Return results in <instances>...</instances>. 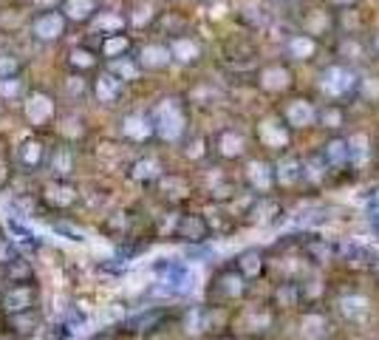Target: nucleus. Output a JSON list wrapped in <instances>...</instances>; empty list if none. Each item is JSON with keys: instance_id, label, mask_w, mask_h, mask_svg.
<instances>
[{"instance_id": "9b49d317", "label": "nucleus", "mask_w": 379, "mask_h": 340, "mask_svg": "<svg viewBox=\"0 0 379 340\" xmlns=\"http://www.w3.org/2000/svg\"><path fill=\"white\" fill-rule=\"evenodd\" d=\"M77 187L68 182V179H54L48 187H45V199H48V204H54V207H71L74 202H77Z\"/></svg>"}, {"instance_id": "20e7f679", "label": "nucleus", "mask_w": 379, "mask_h": 340, "mask_svg": "<svg viewBox=\"0 0 379 340\" xmlns=\"http://www.w3.org/2000/svg\"><path fill=\"white\" fill-rule=\"evenodd\" d=\"M14 162H17L26 173H34V170H40V168L48 162V148L43 145L40 136H26V139L17 145V150H14Z\"/></svg>"}, {"instance_id": "7c9ffc66", "label": "nucleus", "mask_w": 379, "mask_h": 340, "mask_svg": "<svg viewBox=\"0 0 379 340\" xmlns=\"http://www.w3.org/2000/svg\"><path fill=\"white\" fill-rule=\"evenodd\" d=\"M20 71H23V62H20V57H17V54H9V51H3V54H0V79L20 77Z\"/></svg>"}, {"instance_id": "9d476101", "label": "nucleus", "mask_w": 379, "mask_h": 340, "mask_svg": "<svg viewBox=\"0 0 379 340\" xmlns=\"http://www.w3.org/2000/svg\"><path fill=\"white\" fill-rule=\"evenodd\" d=\"M60 11L65 14L68 23H94V17L102 9H99V0H62Z\"/></svg>"}, {"instance_id": "f3484780", "label": "nucleus", "mask_w": 379, "mask_h": 340, "mask_svg": "<svg viewBox=\"0 0 379 340\" xmlns=\"http://www.w3.org/2000/svg\"><path fill=\"white\" fill-rule=\"evenodd\" d=\"M340 312L348 318V321H366L368 315H371V304H368V298H363V295H346V298H340Z\"/></svg>"}, {"instance_id": "39448f33", "label": "nucleus", "mask_w": 379, "mask_h": 340, "mask_svg": "<svg viewBox=\"0 0 379 340\" xmlns=\"http://www.w3.org/2000/svg\"><path fill=\"white\" fill-rule=\"evenodd\" d=\"M125 94V82L119 77H114L111 71H99L94 79H91V97L99 102V105H116Z\"/></svg>"}, {"instance_id": "423d86ee", "label": "nucleus", "mask_w": 379, "mask_h": 340, "mask_svg": "<svg viewBox=\"0 0 379 340\" xmlns=\"http://www.w3.org/2000/svg\"><path fill=\"white\" fill-rule=\"evenodd\" d=\"M119 133L128 142H148L156 136V125L150 114H125L119 119Z\"/></svg>"}, {"instance_id": "2eb2a0df", "label": "nucleus", "mask_w": 379, "mask_h": 340, "mask_svg": "<svg viewBox=\"0 0 379 340\" xmlns=\"http://www.w3.org/2000/svg\"><path fill=\"white\" fill-rule=\"evenodd\" d=\"M351 85H354V77L346 68H329L323 74V91L331 94V97H340V94L351 91Z\"/></svg>"}, {"instance_id": "1a4fd4ad", "label": "nucleus", "mask_w": 379, "mask_h": 340, "mask_svg": "<svg viewBox=\"0 0 379 340\" xmlns=\"http://www.w3.org/2000/svg\"><path fill=\"white\" fill-rule=\"evenodd\" d=\"M48 170L54 173V179H68L74 173V165H77V156H74V148L65 142V145H54L48 150Z\"/></svg>"}, {"instance_id": "2f4dec72", "label": "nucleus", "mask_w": 379, "mask_h": 340, "mask_svg": "<svg viewBox=\"0 0 379 340\" xmlns=\"http://www.w3.org/2000/svg\"><path fill=\"white\" fill-rule=\"evenodd\" d=\"M300 176H303V173L297 170V162H295V159L280 162V165H278V173H275V179H278L280 185H295Z\"/></svg>"}, {"instance_id": "aec40b11", "label": "nucleus", "mask_w": 379, "mask_h": 340, "mask_svg": "<svg viewBox=\"0 0 379 340\" xmlns=\"http://www.w3.org/2000/svg\"><path fill=\"white\" fill-rule=\"evenodd\" d=\"M312 119H314V111H312V105L306 99H295V102L286 105V122L289 125L306 128V125H312Z\"/></svg>"}, {"instance_id": "c9c22d12", "label": "nucleus", "mask_w": 379, "mask_h": 340, "mask_svg": "<svg viewBox=\"0 0 379 340\" xmlns=\"http://www.w3.org/2000/svg\"><path fill=\"white\" fill-rule=\"evenodd\" d=\"M131 20H133V26L150 23V20H153V6H150V3H139V6H136V14H133Z\"/></svg>"}, {"instance_id": "4c0bfd02", "label": "nucleus", "mask_w": 379, "mask_h": 340, "mask_svg": "<svg viewBox=\"0 0 379 340\" xmlns=\"http://www.w3.org/2000/svg\"><path fill=\"white\" fill-rule=\"evenodd\" d=\"M326 156H329V162H331V165H343V162H346V156H348V150L343 148V142H331V145H329V150H326Z\"/></svg>"}, {"instance_id": "4be33fe9", "label": "nucleus", "mask_w": 379, "mask_h": 340, "mask_svg": "<svg viewBox=\"0 0 379 340\" xmlns=\"http://www.w3.org/2000/svg\"><path fill=\"white\" fill-rule=\"evenodd\" d=\"M3 304H6V312L20 315V312H26L31 307V290L28 287H11L6 292V298H3Z\"/></svg>"}, {"instance_id": "f03ea898", "label": "nucleus", "mask_w": 379, "mask_h": 340, "mask_svg": "<svg viewBox=\"0 0 379 340\" xmlns=\"http://www.w3.org/2000/svg\"><path fill=\"white\" fill-rule=\"evenodd\" d=\"M68 28V20L60 9H45V11H37L28 23V34L37 40V43H57L62 40Z\"/></svg>"}, {"instance_id": "58836bf2", "label": "nucleus", "mask_w": 379, "mask_h": 340, "mask_svg": "<svg viewBox=\"0 0 379 340\" xmlns=\"http://www.w3.org/2000/svg\"><path fill=\"white\" fill-rule=\"evenodd\" d=\"M371 230H374V236L379 238V204L371 210Z\"/></svg>"}, {"instance_id": "4468645a", "label": "nucleus", "mask_w": 379, "mask_h": 340, "mask_svg": "<svg viewBox=\"0 0 379 340\" xmlns=\"http://www.w3.org/2000/svg\"><path fill=\"white\" fill-rule=\"evenodd\" d=\"M131 48H133V43H131V37L122 31V34H111V37H102V43H99V54H102V60H119V57H128L131 54Z\"/></svg>"}, {"instance_id": "0eeeda50", "label": "nucleus", "mask_w": 379, "mask_h": 340, "mask_svg": "<svg viewBox=\"0 0 379 340\" xmlns=\"http://www.w3.org/2000/svg\"><path fill=\"white\" fill-rule=\"evenodd\" d=\"M65 62H68L71 74H79V77H82V74L97 71L99 62H102V57H99V51L91 48V45H74V48H68Z\"/></svg>"}, {"instance_id": "f257e3e1", "label": "nucleus", "mask_w": 379, "mask_h": 340, "mask_svg": "<svg viewBox=\"0 0 379 340\" xmlns=\"http://www.w3.org/2000/svg\"><path fill=\"white\" fill-rule=\"evenodd\" d=\"M150 116H153V125H156V136H162L165 142H176L187 131V111L173 97L170 99H162Z\"/></svg>"}, {"instance_id": "6e6552de", "label": "nucleus", "mask_w": 379, "mask_h": 340, "mask_svg": "<svg viewBox=\"0 0 379 340\" xmlns=\"http://www.w3.org/2000/svg\"><path fill=\"white\" fill-rule=\"evenodd\" d=\"M139 65H142V71H165L170 62H173V57H170V48L165 45V43H145L142 48H139Z\"/></svg>"}, {"instance_id": "c85d7f7f", "label": "nucleus", "mask_w": 379, "mask_h": 340, "mask_svg": "<svg viewBox=\"0 0 379 340\" xmlns=\"http://www.w3.org/2000/svg\"><path fill=\"white\" fill-rule=\"evenodd\" d=\"M303 335L309 340L323 338V335H326V315H320V312L306 315V318H303Z\"/></svg>"}, {"instance_id": "7ed1b4c3", "label": "nucleus", "mask_w": 379, "mask_h": 340, "mask_svg": "<svg viewBox=\"0 0 379 340\" xmlns=\"http://www.w3.org/2000/svg\"><path fill=\"white\" fill-rule=\"evenodd\" d=\"M23 116H26V122H28L31 128H45V125L57 116V102H54V97L45 94V91H40V88L28 91L26 99H23Z\"/></svg>"}, {"instance_id": "412c9836", "label": "nucleus", "mask_w": 379, "mask_h": 340, "mask_svg": "<svg viewBox=\"0 0 379 340\" xmlns=\"http://www.w3.org/2000/svg\"><path fill=\"white\" fill-rule=\"evenodd\" d=\"M260 142L263 145H269V148H283L286 142H289V136H286V125H280V122H275V119H266V122H260Z\"/></svg>"}, {"instance_id": "bb28decb", "label": "nucleus", "mask_w": 379, "mask_h": 340, "mask_svg": "<svg viewBox=\"0 0 379 340\" xmlns=\"http://www.w3.org/2000/svg\"><path fill=\"white\" fill-rule=\"evenodd\" d=\"M238 270H241V275H246V278L260 275V270H263V256H260L258 250H246V253L238 258Z\"/></svg>"}, {"instance_id": "f8f14e48", "label": "nucleus", "mask_w": 379, "mask_h": 340, "mask_svg": "<svg viewBox=\"0 0 379 340\" xmlns=\"http://www.w3.org/2000/svg\"><path fill=\"white\" fill-rule=\"evenodd\" d=\"M167 48H170V57L182 65H190L201 57V45L192 40V37H170L167 40Z\"/></svg>"}, {"instance_id": "e433bc0d", "label": "nucleus", "mask_w": 379, "mask_h": 340, "mask_svg": "<svg viewBox=\"0 0 379 340\" xmlns=\"http://www.w3.org/2000/svg\"><path fill=\"white\" fill-rule=\"evenodd\" d=\"M68 91L77 94V97H85V94H91V85H88L79 74H71V77H68Z\"/></svg>"}, {"instance_id": "f704fd0d", "label": "nucleus", "mask_w": 379, "mask_h": 340, "mask_svg": "<svg viewBox=\"0 0 379 340\" xmlns=\"http://www.w3.org/2000/svg\"><path fill=\"white\" fill-rule=\"evenodd\" d=\"M243 324H246L249 329H263V327L272 324V318H269V312H263V309H252V312H246Z\"/></svg>"}, {"instance_id": "cd10ccee", "label": "nucleus", "mask_w": 379, "mask_h": 340, "mask_svg": "<svg viewBox=\"0 0 379 340\" xmlns=\"http://www.w3.org/2000/svg\"><path fill=\"white\" fill-rule=\"evenodd\" d=\"M314 40L309 37V34H297V37H292L289 40V54L295 57V60H306V57H312L314 54Z\"/></svg>"}, {"instance_id": "a211bd4d", "label": "nucleus", "mask_w": 379, "mask_h": 340, "mask_svg": "<svg viewBox=\"0 0 379 340\" xmlns=\"http://www.w3.org/2000/svg\"><path fill=\"white\" fill-rule=\"evenodd\" d=\"M131 179L136 182H153V179H162V162L156 156H145V159H136L131 165Z\"/></svg>"}, {"instance_id": "393cba45", "label": "nucleus", "mask_w": 379, "mask_h": 340, "mask_svg": "<svg viewBox=\"0 0 379 340\" xmlns=\"http://www.w3.org/2000/svg\"><path fill=\"white\" fill-rule=\"evenodd\" d=\"M260 85H263L266 91H280V88L289 85V71L280 68V65H269V68H263V74H260Z\"/></svg>"}, {"instance_id": "ddd939ff", "label": "nucleus", "mask_w": 379, "mask_h": 340, "mask_svg": "<svg viewBox=\"0 0 379 340\" xmlns=\"http://www.w3.org/2000/svg\"><path fill=\"white\" fill-rule=\"evenodd\" d=\"M125 26H128V17H125L122 11H99V14L94 17V23H91V28H94L97 34H102V37L122 34Z\"/></svg>"}, {"instance_id": "ea45409f", "label": "nucleus", "mask_w": 379, "mask_h": 340, "mask_svg": "<svg viewBox=\"0 0 379 340\" xmlns=\"http://www.w3.org/2000/svg\"><path fill=\"white\" fill-rule=\"evenodd\" d=\"M377 48H379V37H377Z\"/></svg>"}, {"instance_id": "72a5a7b5", "label": "nucleus", "mask_w": 379, "mask_h": 340, "mask_svg": "<svg viewBox=\"0 0 379 340\" xmlns=\"http://www.w3.org/2000/svg\"><path fill=\"white\" fill-rule=\"evenodd\" d=\"M221 284H224V292H226L229 298H238V295H243V275L226 273V275L221 278Z\"/></svg>"}, {"instance_id": "b1692460", "label": "nucleus", "mask_w": 379, "mask_h": 340, "mask_svg": "<svg viewBox=\"0 0 379 340\" xmlns=\"http://www.w3.org/2000/svg\"><path fill=\"white\" fill-rule=\"evenodd\" d=\"M57 133H60V136H65L68 142H74V139H82V136H85L82 116H77V114H65V116L60 119V125H57Z\"/></svg>"}, {"instance_id": "a878e982", "label": "nucleus", "mask_w": 379, "mask_h": 340, "mask_svg": "<svg viewBox=\"0 0 379 340\" xmlns=\"http://www.w3.org/2000/svg\"><path fill=\"white\" fill-rule=\"evenodd\" d=\"M218 150H221V156H226V159L241 156V153H243V136L235 133V131H224V133L218 136Z\"/></svg>"}, {"instance_id": "6ab92c4d", "label": "nucleus", "mask_w": 379, "mask_h": 340, "mask_svg": "<svg viewBox=\"0 0 379 340\" xmlns=\"http://www.w3.org/2000/svg\"><path fill=\"white\" fill-rule=\"evenodd\" d=\"M246 179H249V185H252L255 190L266 193V190L275 185V170H272V165H266V162H252L249 170H246Z\"/></svg>"}, {"instance_id": "dca6fc26", "label": "nucleus", "mask_w": 379, "mask_h": 340, "mask_svg": "<svg viewBox=\"0 0 379 340\" xmlns=\"http://www.w3.org/2000/svg\"><path fill=\"white\" fill-rule=\"evenodd\" d=\"M108 71L114 74V77H119L122 82H133V79H139L142 77V65H139V60L136 57H119V60H111L108 62Z\"/></svg>"}, {"instance_id": "5701e85b", "label": "nucleus", "mask_w": 379, "mask_h": 340, "mask_svg": "<svg viewBox=\"0 0 379 340\" xmlns=\"http://www.w3.org/2000/svg\"><path fill=\"white\" fill-rule=\"evenodd\" d=\"M179 236L187 241H204L207 238V221L201 216H185L179 221Z\"/></svg>"}, {"instance_id": "c756f323", "label": "nucleus", "mask_w": 379, "mask_h": 340, "mask_svg": "<svg viewBox=\"0 0 379 340\" xmlns=\"http://www.w3.org/2000/svg\"><path fill=\"white\" fill-rule=\"evenodd\" d=\"M23 94H26V85H23V79H20V77L0 79V99H6V102H14V99H20Z\"/></svg>"}, {"instance_id": "473e14b6", "label": "nucleus", "mask_w": 379, "mask_h": 340, "mask_svg": "<svg viewBox=\"0 0 379 340\" xmlns=\"http://www.w3.org/2000/svg\"><path fill=\"white\" fill-rule=\"evenodd\" d=\"M159 182H162L165 196H170V199H182V196L187 193V182H185L182 176H162Z\"/></svg>"}]
</instances>
